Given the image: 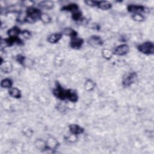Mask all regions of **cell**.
<instances>
[{
    "label": "cell",
    "mask_w": 154,
    "mask_h": 154,
    "mask_svg": "<svg viewBox=\"0 0 154 154\" xmlns=\"http://www.w3.org/2000/svg\"><path fill=\"white\" fill-rule=\"evenodd\" d=\"M53 95L61 100L68 99L72 102H76L78 99V94L75 90H65L59 82H57V87L53 90Z\"/></svg>",
    "instance_id": "obj_1"
},
{
    "label": "cell",
    "mask_w": 154,
    "mask_h": 154,
    "mask_svg": "<svg viewBox=\"0 0 154 154\" xmlns=\"http://www.w3.org/2000/svg\"><path fill=\"white\" fill-rule=\"evenodd\" d=\"M41 11L33 7H28L26 11V16L24 18V22L33 24L36 22L38 20H40L42 14Z\"/></svg>",
    "instance_id": "obj_2"
},
{
    "label": "cell",
    "mask_w": 154,
    "mask_h": 154,
    "mask_svg": "<svg viewBox=\"0 0 154 154\" xmlns=\"http://www.w3.org/2000/svg\"><path fill=\"white\" fill-rule=\"evenodd\" d=\"M137 48L140 52L145 54L150 55L154 53V45L151 42H145L139 45Z\"/></svg>",
    "instance_id": "obj_3"
},
{
    "label": "cell",
    "mask_w": 154,
    "mask_h": 154,
    "mask_svg": "<svg viewBox=\"0 0 154 154\" xmlns=\"http://www.w3.org/2000/svg\"><path fill=\"white\" fill-rule=\"evenodd\" d=\"M137 77V75L135 72L127 74L123 78L122 85L124 87L130 86L135 82Z\"/></svg>",
    "instance_id": "obj_4"
},
{
    "label": "cell",
    "mask_w": 154,
    "mask_h": 154,
    "mask_svg": "<svg viewBox=\"0 0 154 154\" xmlns=\"http://www.w3.org/2000/svg\"><path fill=\"white\" fill-rule=\"evenodd\" d=\"M129 46L126 44H123L117 46L114 49V53L117 56H123L126 55L129 52Z\"/></svg>",
    "instance_id": "obj_5"
},
{
    "label": "cell",
    "mask_w": 154,
    "mask_h": 154,
    "mask_svg": "<svg viewBox=\"0 0 154 154\" xmlns=\"http://www.w3.org/2000/svg\"><path fill=\"white\" fill-rule=\"evenodd\" d=\"M87 42L90 46L94 48H98L103 45V40H102V39L99 36H90Z\"/></svg>",
    "instance_id": "obj_6"
},
{
    "label": "cell",
    "mask_w": 154,
    "mask_h": 154,
    "mask_svg": "<svg viewBox=\"0 0 154 154\" xmlns=\"http://www.w3.org/2000/svg\"><path fill=\"white\" fill-rule=\"evenodd\" d=\"M128 11L130 13L133 14L135 13H140L142 14V12H145L146 11V7L140 5H134L131 4L128 6Z\"/></svg>",
    "instance_id": "obj_7"
},
{
    "label": "cell",
    "mask_w": 154,
    "mask_h": 154,
    "mask_svg": "<svg viewBox=\"0 0 154 154\" xmlns=\"http://www.w3.org/2000/svg\"><path fill=\"white\" fill-rule=\"evenodd\" d=\"M5 46H12L14 44L22 45L23 43L22 40L18 37H9V38L4 40Z\"/></svg>",
    "instance_id": "obj_8"
},
{
    "label": "cell",
    "mask_w": 154,
    "mask_h": 154,
    "mask_svg": "<svg viewBox=\"0 0 154 154\" xmlns=\"http://www.w3.org/2000/svg\"><path fill=\"white\" fill-rule=\"evenodd\" d=\"M83 43H84L83 39L79 38L77 36V37L71 38L70 45H71V46L72 48L80 49L82 46Z\"/></svg>",
    "instance_id": "obj_9"
},
{
    "label": "cell",
    "mask_w": 154,
    "mask_h": 154,
    "mask_svg": "<svg viewBox=\"0 0 154 154\" xmlns=\"http://www.w3.org/2000/svg\"><path fill=\"white\" fill-rule=\"evenodd\" d=\"M62 37V34L60 33H54L51 35L48 38V42L50 43H57L61 38Z\"/></svg>",
    "instance_id": "obj_10"
},
{
    "label": "cell",
    "mask_w": 154,
    "mask_h": 154,
    "mask_svg": "<svg viewBox=\"0 0 154 154\" xmlns=\"http://www.w3.org/2000/svg\"><path fill=\"white\" fill-rule=\"evenodd\" d=\"M70 132L74 135H78L84 132V129L77 124H71L69 125Z\"/></svg>",
    "instance_id": "obj_11"
},
{
    "label": "cell",
    "mask_w": 154,
    "mask_h": 154,
    "mask_svg": "<svg viewBox=\"0 0 154 154\" xmlns=\"http://www.w3.org/2000/svg\"><path fill=\"white\" fill-rule=\"evenodd\" d=\"M96 7H98L101 10H107L112 7V4L108 1H97Z\"/></svg>",
    "instance_id": "obj_12"
},
{
    "label": "cell",
    "mask_w": 154,
    "mask_h": 154,
    "mask_svg": "<svg viewBox=\"0 0 154 154\" xmlns=\"http://www.w3.org/2000/svg\"><path fill=\"white\" fill-rule=\"evenodd\" d=\"M61 10L62 11H68V12H71L72 13H74L80 10L79 9V7L77 4H68L67 6H65L64 7H63L61 8Z\"/></svg>",
    "instance_id": "obj_13"
},
{
    "label": "cell",
    "mask_w": 154,
    "mask_h": 154,
    "mask_svg": "<svg viewBox=\"0 0 154 154\" xmlns=\"http://www.w3.org/2000/svg\"><path fill=\"white\" fill-rule=\"evenodd\" d=\"M1 71L4 73H10L13 69V66L10 63V62L4 61L2 64H1Z\"/></svg>",
    "instance_id": "obj_14"
},
{
    "label": "cell",
    "mask_w": 154,
    "mask_h": 154,
    "mask_svg": "<svg viewBox=\"0 0 154 154\" xmlns=\"http://www.w3.org/2000/svg\"><path fill=\"white\" fill-rule=\"evenodd\" d=\"M21 33V30L18 27H13L7 31V35L9 37H18V36Z\"/></svg>",
    "instance_id": "obj_15"
},
{
    "label": "cell",
    "mask_w": 154,
    "mask_h": 154,
    "mask_svg": "<svg viewBox=\"0 0 154 154\" xmlns=\"http://www.w3.org/2000/svg\"><path fill=\"white\" fill-rule=\"evenodd\" d=\"M9 94L10 95V96L16 99H19L21 97V91L18 89H17L16 87L10 88L9 91Z\"/></svg>",
    "instance_id": "obj_16"
},
{
    "label": "cell",
    "mask_w": 154,
    "mask_h": 154,
    "mask_svg": "<svg viewBox=\"0 0 154 154\" xmlns=\"http://www.w3.org/2000/svg\"><path fill=\"white\" fill-rule=\"evenodd\" d=\"M40 8L47 9V10H50L52 9L54 7V4L53 1H44L40 2L39 5H38Z\"/></svg>",
    "instance_id": "obj_17"
},
{
    "label": "cell",
    "mask_w": 154,
    "mask_h": 154,
    "mask_svg": "<svg viewBox=\"0 0 154 154\" xmlns=\"http://www.w3.org/2000/svg\"><path fill=\"white\" fill-rule=\"evenodd\" d=\"M58 146V143L56 139H54L53 137H51L48 140V142L46 143V146L47 149H56L57 146Z\"/></svg>",
    "instance_id": "obj_18"
},
{
    "label": "cell",
    "mask_w": 154,
    "mask_h": 154,
    "mask_svg": "<svg viewBox=\"0 0 154 154\" xmlns=\"http://www.w3.org/2000/svg\"><path fill=\"white\" fill-rule=\"evenodd\" d=\"M12 85H13V81L12 80L9 78L4 79L1 82V86L3 88L10 89L12 87Z\"/></svg>",
    "instance_id": "obj_19"
},
{
    "label": "cell",
    "mask_w": 154,
    "mask_h": 154,
    "mask_svg": "<svg viewBox=\"0 0 154 154\" xmlns=\"http://www.w3.org/2000/svg\"><path fill=\"white\" fill-rule=\"evenodd\" d=\"M63 33L66 36H70L71 38L78 36L77 32L76 31H75L74 30H73L72 28H65L63 31Z\"/></svg>",
    "instance_id": "obj_20"
},
{
    "label": "cell",
    "mask_w": 154,
    "mask_h": 154,
    "mask_svg": "<svg viewBox=\"0 0 154 154\" xmlns=\"http://www.w3.org/2000/svg\"><path fill=\"white\" fill-rule=\"evenodd\" d=\"M95 87V82L91 80H87L85 82L84 88L85 90L87 91H92Z\"/></svg>",
    "instance_id": "obj_21"
},
{
    "label": "cell",
    "mask_w": 154,
    "mask_h": 154,
    "mask_svg": "<svg viewBox=\"0 0 154 154\" xmlns=\"http://www.w3.org/2000/svg\"><path fill=\"white\" fill-rule=\"evenodd\" d=\"M102 56L104 57V58L107 60L111 59L113 55V53L112 52V51L107 48L104 49L103 50H102Z\"/></svg>",
    "instance_id": "obj_22"
},
{
    "label": "cell",
    "mask_w": 154,
    "mask_h": 154,
    "mask_svg": "<svg viewBox=\"0 0 154 154\" xmlns=\"http://www.w3.org/2000/svg\"><path fill=\"white\" fill-rule=\"evenodd\" d=\"M35 146L39 149H47L46 143L41 139H38L35 142Z\"/></svg>",
    "instance_id": "obj_23"
},
{
    "label": "cell",
    "mask_w": 154,
    "mask_h": 154,
    "mask_svg": "<svg viewBox=\"0 0 154 154\" xmlns=\"http://www.w3.org/2000/svg\"><path fill=\"white\" fill-rule=\"evenodd\" d=\"M132 18L137 22H143L145 21V16L140 13H135L132 15Z\"/></svg>",
    "instance_id": "obj_24"
},
{
    "label": "cell",
    "mask_w": 154,
    "mask_h": 154,
    "mask_svg": "<svg viewBox=\"0 0 154 154\" xmlns=\"http://www.w3.org/2000/svg\"><path fill=\"white\" fill-rule=\"evenodd\" d=\"M40 20L44 23V24H49L51 21V18L46 13H42Z\"/></svg>",
    "instance_id": "obj_25"
},
{
    "label": "cell",
    "mask_w": 154,
    "mask_h": 154,
    "mask_svg": "<svg viewBox=\"0 0 154 154\" xmlns=\"http://www.w3.org/2000/svg\"><path fill=\"white\" fill-rule=\"evenodd\" d=\"M72 18L75 21H78L80 20H82V13L80 10L72 13Z\"/></svg>",
    "instance_id": "obj_26"
},
{
    "label": "cell",
    "mask_w": 154,
    "mask_h": 154,
    "mask_svg": "<svg viewBox=\"0 0 154 154\" xmlns=\"http://www.w3.org/2000/svg\"><path fill=\"white\" fill-rule=\"evenodd\" d=\"M25 59V57H24L22 55H18V56H16V61H18L19 63H20L21 64H22V65H24V64Z\"/></svg>",
    "instance_id": "obj_27"
},
{
    "label": "cell",
    "mask_w": 154,
    "mask_h": 154,
    "mask_svg": "<svg viewBox=\"0 0 154 154\" xmlns=\"http://www.w3.org/2000/svg\"><path fill=\"white\" fill-rule=\"evenodd\" d=\"M21 34H22V36H23L24 38L27 39H30V38H31V33H30L29 31H28V30L22 31L21 32Z\"/></svg>",
    "instance_id": "obj_28"
},
{
    "label": "cell",
    "mask_w": 154,
    "mask_h": 154,
    "mask_svg": "<svg viewBox=\"0 0 154 154\" xmlns=\"http://www.w3.org/2000/svg\"><path fill=\"white\" fill-rule=\"evenodd\" d=\"M97 1H85L84 3L90 7H96Z\"/></svg>",
    "instance_id": "obj_29"
}]
</instances>
